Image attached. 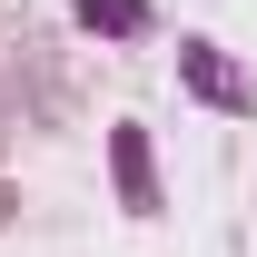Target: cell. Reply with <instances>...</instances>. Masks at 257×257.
<instances>
[{"label":"cell","instance_id":"cell-2","mask_svg":"<svg viewBox=\"0 0 257 257\" xmlns=\"http://www.w3.org/2000/svg\"><path fill=\"white\" fill-rule=\"evenodd\" d=\"M119 178H128V198L149 208V159H139V128H119Z\"/></svg>","mask_w":257,"mask_h":257},{"label":"cell","instance_id":"cell-1","mask_svg":"<svg viewBox=\"0 0 257 257\" xmlns=\"http://www.w3.org/2000/svg\"><path fill=\"white\" fill-rule=\"evenodd\" d=\"M188 69H198V89H208V99H247V89L218 69V60H208V40H188Z\"/></svg>","mask_w":257,"mask_h":257},{"label":"cell","instance_id":"cell-3","mask_svg":"<svg viewBox=\"0 0 257 257\" xmlns=\"http://www.w3.org/2000/svg\"><path fill=\"white\" fill-rule=\"evenodd\" d=\"M79 20H89V30L99 20H109V30H139V0H79Z\"/></svg>","mask_w":257,"mask_h":257},{"label":"cell","instance_id":"cell-5","mask_svg":"<svg viewBox=\"0 0 257 257\" xmlns=\"http://www.w3.org/2000/svg\"><path fill=\"white\" fill-rule=\"evenodd\" d=\"M0 119H10V89H0Z\"/></svg>","mask_w":257,"mask_h":257},{"label":"cell","instance_id":"cell-4","mask_svg":"<svg viewBox=\"0 0 257 257\" xmlns=\"http://www.w3.org/2000/svg\"><path fill=\"white\" fill-rule=\"evenodd\" d=\"M0 218H10V188H0Z\"/></svg>","mask_w":257,"mask_h":257}]
</instances>
